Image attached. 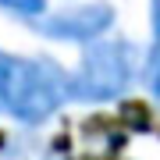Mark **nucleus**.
<instances>
[{
  "instance_id": "nucleus-4",
  "label": "nucleus",
  "mask_w": 160,
  "mask_h": 160,
  "mask_svg": "<svg viewBox=\"0 0 160 160\" xmlns=\"http://www.w3.org/2000/svg\"><path fill=\"white\" fill-rule=\"evenodd\" d=\"M132 132L121 118H86L75 128L61 132L57 142H50V157L57 160H118Z\"/></svg>"
},
{
  "instance_id": "nucleus-5",
  "label": "nucleus",
  "mask_w": 160,
  "mask_h": 160,
  "mask_svg": "<svg viewBox=\"0 0 160 160\" xmlns=\"http://www.w3.org/2000/svg\"><path fill=\"white\" fill-rule=\"evenodd\" d=\"M46 11H50V0H0V14L29 29L39 18H46Z\"/></svg>"
},
{
  "instance_id": "nucleus-8",
  "label": "nucleus",
  "mask_w": 160,
  "mask_h": 160,
  "mask_svg": "<svg viewBox=\"0 0 160 160\" xmlns=\"http://www.w3.org/2000/svg\"><path fill=\"white\" fill-rule=\"evenodd\" d=\"M149 43H160V0H149Z\"/></svg>"
},
{
  "instance_id": "nucleus-7",
  "label": "nucleus",
  "mask_w": 160,
  "mask_h": 160,
  "mask_svg": "<svg viewBox=\"0 0 160 160\" xmlns=\"http://www.w3.org/2000/svg\"><path fill=\"white\" fill-rule=\"evenodd\" d=\"M22 64V53H11L0 46V114L7 118V103H11V89H14V75Z\"/></svg>"
},
{
  "instance_id": "nucleus-2",
  "label": "nucleus",
  "mask_w": 160,
  "mask_h": 160,
  "mask_svg": "<svg viewBox=\"0 0 160 160\" xmlns=\"http://www.w3.org/2000/svg\"><path fill=\"white\" fill-rule=\"evenodd\" d=\"M68 103H75L71 68H64L50 53H22L11 103H7V118L22 128H43Z\"/></svg>"
},
{
  "instance_id": "nucleus-1",
  "label": "nucleus",
  "mask_w": 160,
  "mask_h": 160,
  "mask_svg": "<svg viewBox=\"0 0 160 160\" xmlns=\"http://www.w3.org/2000/svg\"><path fill=\"white\" fill-rule=\"evenodd\" d=\"M146 46L128 36H107V39L78 50L71 64V96L82 107H103V103H125L128 92L142 82Z\"/></svg>"
},
{
  "instance_id": "nucleus-9",
  "label": "nucleus",
  "mask_w": 160,
  "mask_h": 160,
  "mask_svg": "<svg viewBox=\"0 0 160 160\" xmlns=\"http://www.w3.org/2000/svg\"><path fill=\"white\" fill-rule=\"evenodd\" d=\"M4 146H7V139H4V135H0V149H4Z\"/></svg>"
},
{
  "instance_id": "nucleus-6",
  "label": "nucleus",
  "mask_w": 160,
  "mask_h": 160,
  "mask_svg": "<svg viewBox=\"0 0 160 160\" xmlns=\"http://www.w3.org/2000/svg\"><path fill=\"white\" fill-rule=\"evenodd\" d=\"M142 89L149 103L160 110V43H149L146 46V64H142Z\"/></svg>"
},
{
  "instance_id": "nucleus-3",
  "label": "nucleus",
  "mask_w": 160,
  "mask_h": 160,
  "mask_svg": "<svg viewBox=\"0 0 160 160\" xmlns=\"http://www.w3.org/2000/svg\"><path fill=\"white\" fill-rule=\"evenodd\" d=\"M118 29V4L114 0H64L61 7H50L46 18L32 25V32L46 43H68L86 46L114 36Z\"/></svg>"
}]
</instances>
